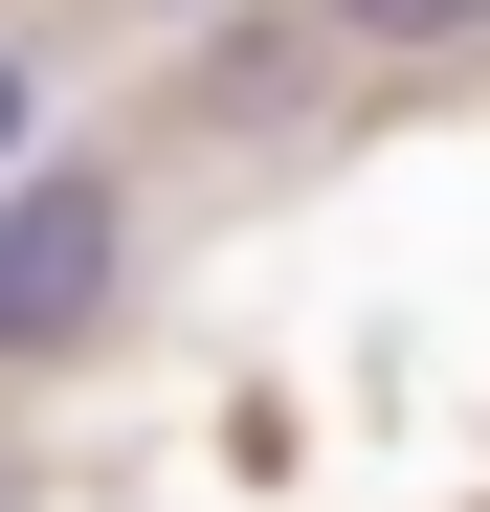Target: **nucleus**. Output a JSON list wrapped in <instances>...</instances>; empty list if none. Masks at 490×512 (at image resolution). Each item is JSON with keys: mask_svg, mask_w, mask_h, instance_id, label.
Masks as SVG:
<instances>
[{"mask_svg": "<svg viewBox=\"0 0 490 512\" xmlns=\"http://www.w3.org/2000/svg\"><path fill=\"white\" fill-rule=\"evenodd\" d=\"M112 268H134V201L67 156V179L0 201V357H67V334H112Z\"/></svg>", "mask_w": 490, "mask_h": 512, "instance_id": "1", "label": "nucleus"}, {"mask_svg": "<svg viewBox=\"0 0 490 512\" xmlns=\"http://www.w3.org/2000/svg\"><path fill=\"white\" fill-rule=\"evenodd\" d=\"M335 45L357 67H446V45H490V0H335Z\"/></svg>", "mask_w": 490, "mask_h": 512, "instance_id": "2", "label": "nucleus"}, {"mask_svg": "<svg viewBox=\"0 0 490 512\" xmlns=\"http://www.w3.org/2000/svg\"><path fill=\"white\" fill-rule=\"evenodd\" d=\"M0 156H23V67H0Z\"/></svg>", "mask_w": 490, "mask_h": 512, "instance_id": "3", "label": "nucleus"}]
</instances>
